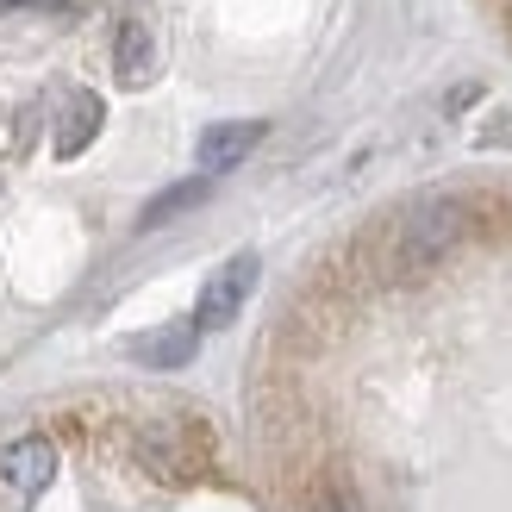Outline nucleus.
Listing matches in <instances>:
<instances>
[{"label": "nucleus", "instance_id": "7ed1b4c3", "mask_svg": "<svg viewBox=\"0 0 512 512\" xmlns=\"http://www.w3.org/2000/svg\"><path fill=\"white\" fill-rule=\"evenodd\" d=\"M256 288V256H232V263H219L213 281L200 288V306H194V331H225L238 313H244V300Z\"/></svg>", "mask_w": 512, "mask_h": 512}, {"label": "nucleus", "instance_id": "0eeeda50", "mask_svg": "<svg viewBox=\"0 0 512 512\" xmlns=\"http://www.w3.org/2000/svg\"><path fill=\"white\" fill-rule=\"evenodd\" d=\"M100 132V100L94 94H75L63 107V125H57V157H82Z\"/></svg>", "mask_w": 512, "mask_h": 512}, {"label": "nucleus", "instance_id": "f257e3e1", "mask_svg": "<svg viewBox=\"0 0 512 512\" xmlns=\"http://www.w3.org/2000/svg\"><path fill=\"white\" fill-rule=\"evenodd\" d=\"M469 232V207L463 200H419L413 213H400V225H394V275H419V269H431L438 256Z\"/></svg>", "mask_w": 512, "mask_h": 512}, {"label": "nucleus", "instance_id": "423d86ee", "mask_svg": "<svg viewBox=\"0 0 512 512\" xmlns=\"http://www.w3.org/2000/svg\"><path fill=\"white\" fill-rule=\"evenodd\" d=\"M113 63H119V82H125V88H144V82H150V69H157V44H150V25H138V19H125V25H119V50H113Z\"/></svg>", "mask_w": 512, "mask_h": 512}, {"label": "nucleus", "instance_id": "39448f33", "mask_svg": "<svg viewBox=\"0 0 512 512\" xmlns=\"http://www.w3.org/2000/svg\"><path fill=\"white\" fill-rule=\"evenodd\" d=\"M194 350H200L194 319H175V325H157V331H144V338H132V363H144V369H182V363H194Z\"/></svg>", "mask_w": 512, "mask_h": 512}, {"label": "nucleus", "instance_id": "f03ea898", "mask_svg": "<svg viewBox=\"0 0 512 512\" xmlns=\"http://www.w3.org/2000/svg\"><path fill=\"white\" fill-rule=\"evenodd\" d=\"M50 475H57V444L50 438H13L7 450H0V500H7L13 512L19 506H32L44 488H50Z\"/></svg>", "mask_w": 512, "mask_h": 512}, {"label": "nucleus", "instance_id": "1a4fd4ad", "mask_svg": "<svg viewBox=\"0 0 512 512\" xmlns=\"http://www.w3.org/2000/svg\"><path fill=\"white\" fill-rule=\"evenodd\" d=\"M319 512H356V500H350L344 488H325V500H319Z\"/></svg>", "mask_w": 512, "mask_h": 512}, {"label": "nucleus", "instance_id": "20e7f679", "mask_svg": "<svg viewBox=\"0 0 512 512\" xmlns=\"http://www.w3.org/2000/svg\"><path fill=\"white\" fill-rule=\"evenodd\" d=\"M263 132H269L263 119H225V125H207V132H200V144H194L200 175H225V169H238L250 150L263 144Z\"/></svg>", "mask_w": 512, "mask_h": 512}, {"label": "nucleus", "instance_id": "6e6552de", "mask_svg": "<svg viewBox=\"0 0 512 512\" xmlns=\"http://www.w3.org/2000/svg\"><path fill=\"white\" fill-rule=\"evenodd\" d=\"M200 200H207V182H182V188H163V194H157V200H150V207L138 213V225H144V232H157V225H169L175 213L200 207Z\"/></svg>", "mask_w": 512, "mask_h": 512}]
</instances>
